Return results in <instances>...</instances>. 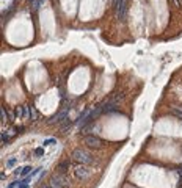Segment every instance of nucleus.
<instances>
[{"mask_svg":"<svg viewBox=\"0 0 182 188\" xmlns=\"http://www.w3.org/2000/svg\"><path fill=\"white\" fill-rule=\"evenodd\" d=\"M72 160L77 162L79 165H86V166L94 163L93 155H91L88 150H85V149H74L72 150Z\"/></svg>","mask_w":182,"mask_h":188,"instance_id":"f257e3e1","label":"nucleus"},{"mask_svg":"<svg viewBox=\"0 0 182 188\" xmlns=\"http://www.w3.org/2000/svg\"><path fill=\"white\" fill-rule=\"evenodd\" d=\"M30 180H31V176H28V177H24L21 180V185H19V188H28V185H30Z\"/></svg>","mask_w":182,"mask_h":188,"instance_id":"9b49d317","label":"nucleus"},{"mask_svg":"<svg viewBox=\"0 0 182 188\" xmlns=\"http://www.w3.org/2000/svg\"><path fill=\"white\" fill-rule=\"evenodd\" d=\"M113 5H115L118 19H119L121 22H124L126 21V14H127V3H126V0H113Z\"/></svg>","mask_w":182,"mask_h":188,"instance_id":"7ed1b4c3","label":"nucleus"},{"mask_svg":"<svg viewBox=\"0 0 182 188\" xmlns=\"http://www.w3.org/2000/svg\"><path fill=\"white\" fill-rule=\"evenodd\" d=\"M170 113H171L174 118L182 119V107H171V108H170Z\"/></svg>","mask_w":182,"mask_h":188,"instance_id":"6e6552de","label":"nucleus"},{"mask_svg":"<svg viewBox=\"0 0 182 188\" xmlns=\"http://www.w3.org/2000/svg\"><path fill=\"white\" fill-rule=\"evenodd\" d=\"M57 169H58V172L65 174L68 169H69V160H61V162L57 165Z\"/></svg>","mask_w":182,"mask_h":188,"instance_id":"0eeeda50","label":"nucleus"},{"mask_svg":"<svg viewBox=\"0 0 182 188\" xmlns=\"http://www.w3.org/2000/svg\"><path fill=\"white\" fill-rule=\"evenodd\" d=\"M74 176H75V179H79V180H86V179L91 177V169L86 166V165H79V166L74 169Z\"/></svg>","mask_w":182,"mask_h":188,"instance_id":"39448f33","label":"nucleus"},{"mask_svg":"<svg viewBox=\"0 0 182 188\" xmlns=\"http://www.w3.org/2000/svg\"><path fill=\"white\" fill-rule=\"evenodd\" d=\"M50 185L53 188H65L68 185V179H66V174H63V172H55V174H52V177H50Z\"/></svg>","mask_w":182,"mask_h":188,"instance_id":"f03ea898","label":"nucleus"},{"mask_svg":"<svg viewBox=\"0 0 182 188\" xmlns=\"http://www.w3.org/2000/svg\"><path fill=\"white\" fill-rule=\"evenodd\" d=\"M31 172H33V166H30V165L21 168V171H19V174H21L22 177H27V174H31Z\"/></svg>","mask_w":182,"mask_h":188,"instance_id":"1a4fd4ad","label":"nucleus"},{"mask_svg":"<svg viewBox=\"0 0 182 188\" xmlns=\"http://www.w3.org/2000/svg\"><path fill=\"white\" fill-rule=\"evenodd\" d=\"M55 143H57L55 138H47V140L43 143V146H50V144H55Z\"/></svg>","mask_w":182,"mask_h":188,"instance_id":"4468645a","label":"nucleus"},{"mask_svg":"<svg viewBox=\"0 0 182 188\" xmlns=\"http://www.w3.org/2000/svg\"><path fill=\"white\" fill-rule=\"evenodd\" d=\"M35 155H36V157H43V155H44V149L43 148L35 149Z\"/></svg>","mask_w":182,"mask_h":188,"instance_id":"dca6fc26","label":"nucleus"},{"mask_svg":"<svg viewBox=\"0 0 182 188\" xmlns=\"http://www.w3.org/2000/svg\"><path fill=\"white\" fill-rule=\"evenodd\" d=\"M71 124H72V121H71L69 118H68V119H65V121L61 122V126H60L61 132H65V130H68V129H69V127H71Z\"/></svg>","mask_w":182,"mask_h":188,"instance_id":"9d476101","label":"nucleus"},{"mask_svg":"<svg viewBox=\"0 0 182 188\" xmlns=\"http://www.w3.org/2000/svg\"><path fill=\"white\" fill-rule=\"evenodd\" d=\"M41 169H43V168H41V166H39V168H35V169H33V172H31L30 176H31V177H33V176H36V174H38V172L41 171Z\"/></svg>","mask_w":182,"mask_h":188,"instance_id":"6ab92c4d","label":"nucleus"},{"mask_svg":"<svg viewBox=\"0 0 182 188\" xmlns=\"http://www.w3.org/2000/svg\"><path fill=\"white\" fill-rule=\"evenodd\" d=\"M21 185V180H16V182H13V183H10L6 188H16V187H19Z\"/></svg>","mask_w":182,"mask_h":188,"instance_id":"f3484780","label":"nucleus"},{"mask_svg":"<svg viewBox=\"0 0 182 188\" xmlns=\"http://www.w3.org/2000/svg\"><path fill=\"white\" fill-rule=\"evenodd\" d=\"M83 141H85V144L88 146V148H91V149H101L102 146H104V141L99 138V136H96L94 133L86 135Z\"/></svg>","mask_w":182,"mask_h":188,"instance_id":"20e7f679","label":"nucleus"},{"mask_svg":"<svg viewBox=\"0 0 182 188\" xmlns=\"http://www.w3.org/2000/svg\"><path fill=\"white\" fill-rule=\"evenodd\" d=\"M65 119H68V110H61V111H58L55 116H52L50 119L47 121V124H60L63 122Z\"/></svg>","mask_w":182,"mask_h":188,"instance_id":"423d86ee","label":"nucleus"},{"mask_svg":"<svg viewBox=\"0 0 182 188\" xmlns=\"http://www.w3.org/2000/svg\"><path fill=\"white\" fill-rule=\"evenodd\" d=\"M0 116H2V122L5 124L6 121H8V116H6V110L2 107V110H0Z\"/></svg>","mask_w":182,"mask_h":188,"instance_id":"ddd939ff","label":"nucleus"},{"mask_svg":"<svg viewBox=\"0 0 182 188\" xmlns=\"http://www.w3.org/2000/svg\"><path fill=\"white\" fill-rule=\"evenodd\" d=\"M43 3H44V0H35V2L31 3V10H33V11H38L39 6L43 5Z\"/></svg>","mask_w":182,"mask_h":188,"instance_id":"f8f14e48","label":"nucleus"},{"mask_svg":"<svg viewBox=\"0 0 182 188\" xmlns=\"http://www.w3.org/2000/svg\"><path fill=\"white\" fill-rule=\"evenodd\" d=\"M176 174H177V176H179V182H182V166L176 169Z\"/></svg>","mask_w":182,"mask_h":188,"instance_id":"a211bd4d","label":"nucleus"},{"mask_svg":"<svg viewBox=\"0 0 182 188\" xmlns=\"http://www.w3.org/2000/svg\"><path fill=\"white\" fill-rule=\"evenodd\" d=\"M16 163H17V160H16V158H10V160L6 162V168H13Z\"/></svg>","mask_w":182,"mask_h":188,"instance_id":"2eb2a0df","label":"nucleus"},{"mask_svg":"<svg viewBox=\"0 0 182 188\" xmlns=\"http://www.w3.org/2000/svg\"><path fill=\"white\" fill-rule=\"evenodd\" d=\"M39 188H53L50 183H44V185H39Z\"/></svg>","mask_w":182,"mask_h":188,"instance_id":"aec40b11","label":"nucleus"}]
</instances>
